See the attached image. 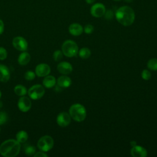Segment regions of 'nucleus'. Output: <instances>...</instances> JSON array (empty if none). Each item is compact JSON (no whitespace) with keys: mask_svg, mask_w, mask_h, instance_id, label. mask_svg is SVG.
<instances>
[{"mask_svg":"<svg viewBox=\"0 0 157 157\" xmlns=\"http://www.w3.org/2000/svg\"><path fill=\"white\" fill-rule=\"evenodd\" d=\"M134 10L128 6L119 7L115 12V18L117 21L124 26H131L135 20Z\"/></svg>","mask_w":157,"mask_h":157,"instance_id":"obj_1","label":"nucleus"},{"mask_svg":"<svg viewBox=\"0 0 157 157\" xmlns=\"http://www.w3.org/2000/svg\"><path fill=\"white\" fill-rule=\"evenodd\" d=\"M20 143L15 139H8L0 145V154L5 157H15L20 150Z\"/></svg>","mask_w":157,"mask_h":157,"instance_id":"obj_2","label":"nucleus"},{"mask_svg":"<svg viewBox=\"0 0 157 157\" xmlns=\"http://www.w3.org/2000/svg\"><path fill=\"white\" fill-rule=\"evenodd\" d=\"M69 113L71 118L77 122L83 121L86 117V110L85 107L78 103L74 104L70 107Z\"/></svg>","mask_w":157,"mask_h":157,"instance_id":"obj_3","label":"nucleus"},{"mask_svg":"<svg viewBox=\"0 0 157 157\" xmlns=\"http://www.w3.org/2000/svg\"><path fill=\"white\" fill-rule=\"evenodd\" d=\"M61 50L64 55L67 57L75 56L78 52V47L76 42L72 40L64 41L61 47Z\"/></svg>","mask_w":157,"mask_h":157,"instance_id":"obj_4","label":"nucleus"},{"mask_svg":"<svg viewBox=\"0 0 157 157\" xmlns=\"http://www.w3.org/2000/svg\"><path fill=\"white\" fill-rule=\"evenodd\" d=\"M37 145L40 151L46 152L53 148L54 145V140L50 136H44L39 139Z\"/></svg>","mask_w":157,"mask_h":157,"instance_id":"obj_5","label":"nucleus"},{"mask_svg":"<svg viewBox=\"0 0 157 157\" xmlns=\"http://www.w3.org/2000/svg\"><path fill=\"white\" fill-rule=\"evenodd\" d=\"M28 93L30 98L37 100L44 95L45 89L41 85H34L29 89Z\"/></svg>","mask_w":157,"mask_h":157,"instance_id":"obj_6","label":"nucleus"},{"mask_svg":"<svg viewBox=\"0 0 157 157\" xmlns=\"http://www.w3.org/2000/svg\"><path fill=\"white\" fill-rule=\"evenodd\" d=\"M105 11L106 9L105 6L101 2L94 3L90 9L91 15L96 18H99L104 16Z\"/></svg>","mask_w":157,"mask_h":157,"instance_id":"obj_7","label":"nucleus"},{"mask_svg":"<svg viewBox=\"0 0 157 157\" xmlns=\"http://www.w3.org/2000/svg\"><path fill=\"white\" fill-rule=\"evenodd\" d=\"M12 45L13 47L18 51L24 52L28 48V42L26 40L21 36H17L13 38Z\"/></svg>","mask_w":157,"mask_h":157,"instance_id":"obj_8","label":"nucleus"},{"mask_svg":"<svg viewBox=\"0 0 157 157\" xmlns=\"http://www.w3.org/2000/svg\"><path fill=\"white\" fill-rule=\"evenodd\" d=\"M71 121V117L69 113L62 112L59 113L56 117V123L61 127L67 126Z\"/></svg>","mask_w":157,"mask_h":157,"instance_id":"obj_9","label":"nucleus"},{"mask_svg":"<svg viewBox=\"0 0 157 157\" xmlns=\"http://www.w3.org/2000/svg\"><path fill=\"white\" fill-rule=\"evenodd\" d=\"M18 107L21 112H28L31 107V101L30 99L26 96H23L18 101Z\"/></svg>","mask_w":157,"mask_h":157,"instance_id":"obj_10","label":"nucleus"},{"mask_svg":"<svg viewBox=\"0 0 157 157\" xmlns=\"http://www.w3.org/2000/svg\"><path fill=\"white\" fill-rule=\"evenodd\" d=\"M50 67L45 63H41L38 64L35 69V74L38 77H45L50 72Z\"/></svg>","mask_w":157,"mask_h":157,"instance_id":"obj_11","label":"nucleus"},{"mask_svg":"<svg viewBox=\"0 0 157 157\" xmlns=\"http://www.w3.org/2000/svg\"><path fill=\"white\" fill-rule=\"evenodd\" d=\"M57 69L60 74L63 75H68L72 72L73 68L70 63L63 61L58 64Z\"/></svg>","mask_w":157,"mask_h":157,"instance_id":"obj_12","label":"nucleus"},{"mask_svg":"<svg viewBox=\"0 0 157 157\" xmlns=\"http://www.w3.org/2000/svg\"><path fill=\"white\" fill-rule=\"evenodd\" d=\"M131 155L133 157H146L147 156V151L144 147L136 145L132 147Z\"/></svg>","mask_w":157,"mask_h":157,"instance_id":"obj_13","label":"nucleus"},{"mask_svg":"<svg viewBox=\"0 0 157 157\" xmlns=\"http://www.w3.org/2000/svg\"><path fill=\"white\" fill-rule=\"evenodd\" d=\"M69 33L74 36H78L82 34L83 32V26L77 23H74L69 25Z\"/></svg>","mask_w":157,"mask_h":157,"instance_id":"obj_14","label":"nucleus"},{"mask_svg":"<svg viewBox=\"0 0 157 157\" xmlns=\"http://www.w3.org/2000/svg\"><path fill=\"white\" fill-rule=\"evenodd\" d=\"M10 71L9 68L3 64H0V81L7 82L10 78Z\"/></svg>","mask_w":157,"mask_h":157,"instance_id":"obj_15","label":"nucleus"},{"mask_svg":"<svg viewBox=\"0 0 157 157\" xmlns=\"http://www.w3.org/2000/svg\"><path fill=\"white\" fill-rule=\"evenodd\" d=\"M71 79L66 75H61L57 79V85L62 88L69 87L71 85Z\"/></svg>","mask_w":157,"mask_h":157,"instance_id":"obj_16","label":"nucleus"},{"mask_svg":"<svg viewBox=\"0 0 157 157\" xmlns=\"http://www.w3.org/2000/svg\"><path fill=\"white\" fill-rule=\"evenodd\" d=\"M43 85L45 88H50L56 85L55 77L53 75H47L42 81Z\"/></svg>","mask_w":157,"mask_h":157,"instance_id":"obj_17","label":"nucleus"},{"mask_svg":"<svg viewBox=\"0 0 157 157\" xmlns=\"http://www.w3.org/2000/svg\"><path fill=\"white\" fill-rule=\"evenodd\" d=\"M31 59V56L30 55L26 52H22L18 58V62L20 65L25 66L26 65Z\"/></svg>","mask_w":157,"mask_h":157,"instance_id":"obj_18","label":"nucleus"},{"mask_svg":"<svg viewBox=\"0 0 157 157\" xmlns=\"http://www.w3.org/2000/svg\"><path fill=\"white\" fill-rule=\"evenodd\" d=\"M28 135L25 131H20L16 134L17 140L19 143L23 144L26 142L28 140Z\"/></svg>","mask_w":157,"mask_h":157,"instance_id":"obj_19","label":"nucleus"},{"mask_svg":"<svg viewBox=\"0 0 157 157\" xmlns=\"http://www.w3.org/2000/svg\"><path fill=\"white\" fill-rule=\"evenodd\" d=\"M14 92L17 95L23 96L26 94L27 90H26V88L25 86H24L21 85H18L15 86Z\"/></svg>","mask_w":157,"mask_h":157,"instance_id":"obj_20","label":"nucleus"},{"mask_svg":"<svg viewBox=\"0 0 157 157\" xmlns=\"http://www.w3.org/2000/svg\"><path fill=\"white\" fill-rule=\"evenodd\" d=\"M78 55L82 59H88L91 56V51L87 47L82 48L78 51Z\"/></svg>","mask_w":157,"mask_h":157,"instance_id":"obj_21","label":"nucleus"},{"mask_svg":"<svg viewBox=\"0 0 157 157\" xmlns=\"http://www.w3.org/2000/svg\"><path fill=\"white\" fill-rule=\"evenodd\" d=\"M147 67L151 71H157V58H151L147 62Z\"/></svg>","mask_w":157,"mask_h":157,"instance_id":"obj_22","label":"nucleus"},{"mask_svg":"<svg viewBox=\"0 0 157 157\" xmlns=\"http://www.w3.org/2000/svg\"><path fill=\"white\" fill-rule=\"evenodd\" d=\"M25 153L28 156H33L36 153V148L33 145H26L24 148Z\"/></svg>","mask_w":157,"mask_h":157,"instance_id":"obj_23","label":"nucleus"},{"mask_svg":"<svg viewBox=\"0 0 157 157\" xmlns=\"http://www.w3.org/2000/svg\"><path fill=\"white\" fill-rule=\"evenodd\" d=\"M63 53L62 52V51L61 50H56L53 54V59L55 61H60L62 58H63Z\"/></svg>","mask_w":157,"mask_h":157,"instance_id":"obj_24","label":"nucleus"},{"mask_svg":"<svg viewBox=\"0 0 157 157\" xmlns=\"http://www.w3.org/2000/svg\"><path fill=\"white\" fill-rule=\"evenodd\" d=\"M8 120V115L6 112L0 111V125L5 124Z\"/></svg>","mask_w":157,"mask_h":157,"instance_id":"obj_25","label":"nucleus"},{"mask_svg":"<svg viewBox=\"0 0 157 157\" xmlns=\"http://www.w3.org/2000/svg\"><path fill=\"white\" fill-rule=\"evenodd\" d=\"M151 73L147 69H144L141 73V77L142 78L145 80H148L151 78Z\"/></svg>","mask_w":157,"mask_h":157,"instance_id":"obj_26","label":"nucleus"},{"mask_svg":"<svg viewBox=\"0 0 157 157\" xmlns=\"http://www.w3.org/2000/svg\"><path fill=\"white\" fill-rule=\"evenodd\" d=\"M36 74L31 71H28L25 74V78L27 80H33L34 79Z\"/></svg>","mask_w":157,"mask_h":157,"instance_id":"obj_27","label":"nucleus"},{"mask_svg":"<svg viewBox=\"0 0 157 157\" xmlns=\"http://www.w3.org/2000/svg\"><path fill=\"white\" fill-rule=\"evenodd\" d=\"M94 31V26L91 24H87L83 28V31L87 34H91Z\"/></svg>","mask_w":157,"mask_h":157,"instance_id":"obj_28","label":"nucleus"},{"mask_svg":"<svg viewBox=\"0 0 157 157\" xmlns=\"http://www.w3.org/2000/svg\"><path fill=\"white\" fill-rule=\"evenodd\" d=\"M7 56V52L6 50L2 47H0V60H4Z\"/></svg>","mask_w":157,"mask_h":157,"instance_id":"obj_29","label":"nucleus"},{"mask_svg":"<svg viewBox=\"0 0 157 157\" xmlns=\"http://www.w3.org/2000/svg\"><path fill=\"white\" fill-rule=\"evenodd\" d=\"M104 16H105V18L107 20H110L113 18V13L112 11L110 10H107V11H105V13L104 14Z\"/></svg>","mask_w":157,"mask_h":157,"instance_id":"obj_30","label":"nucleus"},{"mask_svg":"<svg viewBox=\"0 0 157 157\" xmlns=\"http://www.w3.org/2000/svg\"><path fill=\"white\" fill-rule=\"evenodd\" d=\"M33 156L34 157H47L48 155L44 151H38V152L35 153Z\"/></svg>","mask_w":157,"mask_h":157,"instance_id":"obj_31","label":"nucleus"},{"mask_svg":"<svg viewBox=\"0 0 157 157\" xmlns=\"http://www.w3.org/2000/svg\"><path fill=\"white\" fill-rule=\"evenodd\" d=\"M4 22L2 21V20L0 19V34H1L4 32Z\"/></svg>","mask_w":157,"mask_h":157,"instance_id":"obj_32","label":"nucleus"},{"mask_svg":"<svg viewBox=\"0 0 157 157\" xmlns=\"http://www.w3.org/2000/svg\"><path fill=\"white\" fill-rule=\"evenodd\" d=\"M85 2L88 4H93L95 2L96 0H85Z\"/></svg>","mask_w":157,"mask_h":157,"instance_id":"obj_33","label":"nucleus"},{"mask_svg":"<svg viewBox=\"0 0 157 157\" xmlns=\"http://www.w3.org/2000/svg\"><path fill=\"white\" fill-rule=\"evenodd\" d=\"M130 144H131V145L132 147H134V146H135V145H137L136 141H131V142H130Z\"/></svg>","mask_w":157,"mask_h":157,"instance_id":"obj_34","label":"nucleus"},{"mask_svg":"<svg viewBox=\"0 0 157 157\" xmlns=\"http://www.w3.org/2000/svg\"><path fill=\"white\" fill-rule=\"evenodd\" d=\"M2 105H3L2 102L1 101H0V109H1L2 107Z\"/></svg>","mask_w":157,"mask_h":157,"instance_id":"obj_35","label":"nucleus"},{"mask_svg":"<svg viewBox=\"0 0 157 157\" xmlns=\"http://www.w3.org/2000/svg\"><path fill=\"white\" fill-rule=\"evenodd\" d=\"M133 0H125V1H126L127 2H132Z\"/></svg>","mask_w":157,"mask_h":157,"instance_id":"obj_36","label":"nucleus"},{"mask_svg":"<svg viewBox=\"0 0 157 157\" xmlns=\"http://www.w3.org/2000/svg\"><path fill=\"white\" fill-rule=\"evenodd\" d=\"M1 92L0 91V98H1Z\"/></svg>","mask_w":157,"mask_h":157,"instance_id":"obj_37","label":"nucleus"},{"mask_svg":"<svg viewBox=\"0 0 157 157\" xmlns=\"http://www.w3.org/2000/svg\"><path fill=\"white\" fill-rule=\"evenodd\" d=\"M115 1H121V0H113Z\"/></svg>","mask_w":157,"mask_h":157,"instance_id":"obj_38","label":"nucleus"},{"mask_svg":"<svg viewBox=\"0 0 157 157\" xmlns=\"http://www.w3.org/2000/svg\"><path fill=\"white\" fill-rule=\"evenodd\" d=\"M0 131H1V128H0Z\"/></svg>","mask_w":157,"mask_h":157,"instance_id":"obj_39","label":"nucleus"}]
</instances>
